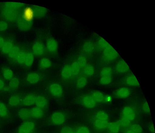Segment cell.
Returning <instances> with one entry per match:
<instances>
[{"instance_id": "obj_51", "label": "cell", "mask_w": 155, "mask_h": 133, "mask_svg": "<svg viewBox=\"0 0 155 133\" xmlns=\"http://www.w3.org/2000/svg\"><path fill=\"white\" fill-rule=\"evenodd\" d=\"M126 133H136L133 131L129 129L126 131Z\"/></svg>"}, {"instance_id": "obj_32", "label": "cell", "mask_w": 155, "mask_h": 133, "mask_svg": "<svg viewBox=\"0 0 155 133\" xmlns=\"http://www.w3.org/2000/svg\"><path fill=\"white\" fill-rule=\"evenodd\" d=\"M84 68V73L86 76H91L94 74V69L92 65H86Z\"/></svg>"}, {"instance_id": "obj_5", "label": "cell", "mask_w": 155, "mask_h": 133, "mask_svg": "<svg viewBox=\"0 0 155 133\" xmlns=\"http://www.w3.org/2000/svg\"><path fill=\"white\" fill-rule=\"evenodd\" d=\"M66 117L65 114L61 111H56L53 113L50 117L52 123L55 125H61L65 122Z\"/></svg>"}, {"instance_id": "obj_36", "label": "cell", "mask_w": 155, "mask_h": 133, "mask_svg": "<svg viewBox=\"0 0 155 133\" xmlns=\"http://www.w3.org/2000/svg\"><path fill=\"white\" fill-rule=\"evenodd\" d=\"M8 115V111L6 105L3 102L0 101V116L5 117Z\"/></svg>"}, {"instance_id": "obj_41", "label": "cell", "mask_w": 155, "mask_h": 133, "mask_svg": "<svg viewBox=\"0 0 155 133\" xmlns=\"http://www.w3.org/2000/svg\"><path fill=\"white\" fill-rule=\"evenodd\" d=\"M130 129L136 133H141L143 131V129L141 127L137 124L132 125L130 126Z\"/></svg>"}, {"instance_id": "obj_35", "label": "cell", "mask_w": 155, "mask_h": 133, "mask_svg": "<svg viewBox=\"0 0 155 133\" xmlns=\"http://www.w3.org/2000/svg\"><path fill=\"white\" fill-rule=\"evenodd\" d=\"M94 45L93 42L91 41H87L85 42L83 45V50L86 52H91L94 49Z\"/></svg>"}, {"instance_id": "obj_26", "label": "cell", "mask_w": 155, "mask_h": 133, "mask_svg": "<svg viewBox=\"0 0 155 133\" xmlns=\"http://www.w3.org/2000/svg\"><path fill=\"white\" fill-rule=\"evenodd\" d=\"M2 73L3 77L7 80H10L13 77V72L9 68L4 67L2 70Z\"/></svg>"}, {"instance_id": "obj_50", "label": "cell", "mask_w": 155, "mask_h": 133, "mask_svg": "<svg viewBox=\"0 0 155 133\" xmlns=\"http://www.w3.org/2000/svg\"><path fill=\"white\" fill-rule=\"evenodd\" d=\"M111 98L110 97L107 96L106 97L104 96V101L105 100L106 102H109Z\"/></svg>"}, {"instance_id": "obj_25", "label": "cell", "mask_w": 155, "mask_h": 133, "mask_svg": "<svg viewBox=\"0 0 155 133\" xmlns=\"http://www.w3.org/2000/svg\"><path fill=\"white\" fill-rule=\"evenodd\" d=\"M21 102V98L18 95H14L12 96L8 101L9 104L12 106H16L18 105Z\"/></svg>"}, {"instance_id": "obj_48", "label": "cell", "mask_w": 155, "mask_h": 133, "mask_svg": "<svg viewBox=\"0 0 155 133\" xmlns=\"http://www.w3.org/2000/svg\"><path fill=\"white\" fill-rule=\"evenodd\" d=\"M5 40L1 36H0V49L2 46L5 42Z\"/></svg>"}, {"instance_id": "obj_16", "label": "cell", "mask_w": 155, "mask_h": 133, "mask_svg": "<svg viewBox=\"0 0 155 133\" xmlns=\"http://www.w3.org/2000/svg\"><path fill=\"white\" fill-rule=\"evenodd\" d=\"M61 76L64 79H67L72 76L71 66L66 65L64 66L61 72Z\"/></svg>"}, {"instance_id": "obj_28", "label": "cell", "mask_w": 155, "mask_h": 133, "mask_svg": "<svg viewBox=\"0 0 155 133\" xmlns=\"http://www.w3.org/2000/svg\"><path fill=\"white\" fill-rule=\"evenodd\" d=\"M91 96L96 102H101L104 101V96L100 91L94 92Z\"/></svg>"}, {"instance_id": "obj_30", "label": "cell", "mask_w": 155, "mask_h": 133, "mask_svg": "<svg viewBox=\"0 0 155 133\" xmlns=\"http://www.w3.org/2000/svg\"><path fill=\"white\" fill-rule=\"evenodd\" d=\"M20 50L19 47L14 46L12 50L8 54L9 57L13 60H16Z\"/></svg>"}, {"instance_id": "obj_47", "label": "cell", "mask_w": 155, "mask_h": 133, "mask_svg": "<svg viewBox=\"0 0 155 133\" xmlns=\"http://www.w3.org/2000/svg\"><path fill=\"white\" fill-rule=\"evenodd\" d=\"M4 86V83L3 80L0 78V90L2 89Z\"/></svg>"}, {"instance_id": "obj_12", "label": "cell", "mask_w": 155, "mask_h": 133, "mask_svg": "<svg viewBox=\"0 0 155 133\" xmlns=\"http://www.w3.org/2000/svg\"><path fill=\"white\" fill-rule=\"evenodd\" d=\"M32 50L34 54L37 56L41 55L44 54L45 51L44 45L41 41H36L33 45Z\"/></svg>"}, {"instance_id": "obj_1", "label": "cell", "mask_w": 155, "mask_h": 133, "mask_svg": "<svg viewBox=\"0 0 155 133\" xmlns=\"http://www.w3.org/2000/svg\"><path fill=\"white\" fill-rule=\"evenodd\" d=\"M108 121L107 114L104 111H100L95 115L94 124L95 127L98 129H104L107 128Z\"/></svg>"}, {"instance_id": "obj_37", "label": "cell", "mask_w": 155, "mask_h": 133, "mask_svg": "<svg viewBox=\"0 0 155 133\" xmlns=\"http://www.w3.org/2000/svg\"><path fill=\"white\" fill-rule=\"evenodd\" d=\"M19 81L16 77H13L9 80V85L10 87L12 89H17L19 86Z\"/></svg>"}, {"instance_id": "obj_14", "label": "cell", "mask_w": 155, "mask_h": 133, "mask_svg": "<svg viewBox=\"0 0 155 133\" xmlns=\"http://www.w3.org/2000/svg\"><path fill=\"white\" fill-rule=\"evenodd\" d=\"M30 110L31 117L35 119H40L42 117L44 112L42 109L37 106L32 108Z\"/></svg>"}, {"instance_id": "obj_38", "label": "cell", "mask_w": 155, "mask_h": 133, "mask_svg": "<svg viewBox=\"0 0 155 133\" xmlns=\"http://www.w3.org/2000/svg\"><path fill=\"white\" fill-rule=\"evenodd\" d=\"M112 70L111 67H105L101 70L100 72V75L101 77L112 76Z\"/></svg>"}, {"instance_id": "obj_45", "label": "cell", "mask_w": 155, "mask_h": 133, "mask_svg": "<svg viewBox=\"0 0 155 133\" xmlns=\"http://www.w3.org/2000/svg\"><path fill=\"white\" fill-rule=\"evenodd\" d=\"M8 23L5 21L0 20V32L6 30L8 28Z\"/></svg>"}, {"instance_id": "obj_19", "label": "cell", "mask_w": 155, "mask_h": 133, "mask_svg": "<svg viewBox=\"0 0 155 133\" xmlns=\"http://www.w3.org/2000/svg\"><path fill=\"white\" fill-rule=\"evenodd\" d=\"M130 94V90L128 88L125 87H122L118 89L116 93L117 96L120 98H127Z\"/></svg>"}, {"instance_id": "obj_21", "label": "cell", "mask_w": 155, "mask_h": 133, "mask_svg": "<svg viewBox=\"0 0 155 133\" xmlns=\"http://www.w3.org/2000/svg\"><path fill=\"white\" fill-rule=\"evenodd\" d=\"M14 46L13 43L9 41H5L0 48L1 52L5 54H8Z\"/></svg>"}, {"instance_id": "obj_31", "label": "cell", "mask_w": 155, "mask_h": 133, "mask_svg": "<svg viewBox=\"0 0 155 133\" xmlns=\"http://www.w3.org/2000/svg\"><path fill=\"white\" fill-rule=\"evenodd\" d=\"M34 60L33 54L30 52L27 53L24 64L27 66H30L32 64Z\"/></svg>"}, {"instance_id": "obj_15", "label": "cell", "mask_w": 155, "mask_h": 133, "mask_svg": "<svg viewBox=\"0 0 155 133\" xmlns=\"http://www.w3.org/2000/svg\"><path fill=\"white\" fill-rule=\"evenodd\" d=\"M48 104V100L45 97L41 96H36L35 104L37 106L42 109L45 108Z\"/></svg>"}, {"instance_id": "obj_22", "label": "cell", "mask_w": 155, "mask_h": 133, "mask_svg": "<svg viewBox=\"0 0 155 133\" xmlns=\"http://www.w3.org/2000/svg\"><path fill=\"white\" fill-rule=\"evenodd\" d=\"M25 4L23 3L13 2H7L5 4V7L17 11L23 8Z\"/></svg>"}, {"instance_id": "obj_10", "label": "cell", "mask_w": 155, "mask_h": 133, "mask_svg": "<svg viewBox=\"0 0 155 133\" xmlns=\"http://www.w3.org/2000/svg\"><path fill=\"white\" fill-rule=\"evenodd\" d=\"M122 117L130 122L134 120L136 117V114L134 109L128 106L125 107L123 109Z\"/></svg>"}, {"instance_id": "obj_6", "label": "cell", "mask_w": 155, "mask_h": 133, "mask_svg": "<svg viewBox=\"0 0 155 133\" xmlns=\"http://www.w3.org/2000/svg\"><path fill=\"white\" fill-rule=\"evenodd\" d=\"M35 123L31 121H26L20 125L18 133H32L35 129Z\"/></svg>"}, {"instance_id": "obj_44", "label": "cell", "mask_w": 155, "mask_h": 133, "mask_svg": "<svg viewBox=\"0 0 155 133\" xmlns=\"http://www.w3.org/2000/svg\"><path fill=\"white\" fill-rule=\"evenodd\" d=\"M76 133H90L88 128L84 126L78 127L75 130Z\"/></svg>"}, {"instance_id": "obj_42", "label": "cell", "mask_w": 155, "mask_h": 133, "mask_svg": "<svg viewBox=\"0 0 155 133\" xmlns=\"http://www.w3.org/2000/svg\"><path fill=\"white\" fill-rule=\"evenodd\" d=\"M60 133H76L75 131L72 128L68 126H65L62 127L60 131Z\"/></svg>"}, {"instance_id": "obj_7", "label": "cell", "mask_w": 155, "mask_h": 133, "mask_svg": "<svg viewBox=\"0 0 155 133\" xmlns=\"http://www.w3.org/2000/svg\"><path fill=\"white\" fill-rule=\"evenodd\" d=\"M31 7L32 10L34 17L36 18H41L44 17L48 12V9L43 6L33 5Z\"/></svg>"}, {"instance_id": "obj_49", "label": "cell", "mask_w": 155, "mask_h": 133, "mask_svg": "<svg viewBox=\"0 0 155 133\" xmlns=\"http://www.w3.org/2000/svg\"><path fill=\"white\" fill-rule=\"evenodd\" d=\"M150 130L152 132L154 133V125H153V123L152 124L150 125Z\"/></svg>"}, {"instance_id": "obj_8", "label": "cell", "mask_w": 155, "mask_h": 133, "mask_svg": "<svg viewBox=\"0 0 155 133\" xmlns=\"http://www.w3.org/2000/svg\"><path fill=\"white\" fill-rule=\"evenodd\" d=\"M116 72L119 73H124L129 72V66L123 60L121 59L116 63L114 68Z\"/></svg>"}, {"instance_id": "obj_39", "label": "cell", "mask_w": 155, "mask_h": 133, "mask_svg": "<svg viewBox=\"0 0 155 133\" xmlns=\"http://www.w3.org/2000/svg\"><path fill=\"white\" fill-rule=\"evenodd\" d=\"M112 75L101 76L100 78V82L102 85H106L110 84L112 81Z\"/></svg>"}, {"instance_id": "obj_34", "label": "cell", "mask_w": 155, "mask_h": 133, "mask_svg": "<svg viewBox=\"0 0 155 133\" xmlns=\"http://www.w3.org/2000/svg\"><path fill=\"white\" fill-rule=\"evenodd\" d=\"M87 80L85 77L83 76L79 77L78 79L76 85L78 88L82 89L86 85Z\"/></svg>"}, {"instance_id": "obj_3", "label": "cell", "mask_w": 155, "mask_h": 133, "mask_svg": "<svg viewBox=\"0 0 155 133\" xmlns=\"http://www.w3.org/2000/svg\"><path fill=\"white\" fill-rule=\"evenodd\" d=\"M2 14L6 20L10 22L16 21L19 15L17 11L5 7L2 10Z\"/></svg>"}, {"instance_id": "obj_40", "label": "cell", "mask_w": 155, "mask_h": 133, "mask_svg": "<svg viewBox=\"0 0 155 133\" xmlns=\"http://www.w3.org/2000/svg\"><path fill=\"white\" fill-rule=\"evenodd\" d=\"M77 61L81 68H84L86 65V59L84 56H79Z\"/></svg>"}, {"instance_id": "obj_13", "label": "cell", "mask_w": 155, "mask_h": 133, "mask_svg": "<svg viewBox=\"0 0 155 133\" xmlns=\"http://www.w3.org/2000/svg\"><path fill=\"white\" fill-rule=\"evenodd\" d=\"M46 46L49 51L51 52H54L58 49V43L55 39L53 38H50L47 41Z\"/></svg>"}, {"instance_id": "obj_27", "label": "cell", "mask_w": 155, "mask_h": 133, "mask_svg": "<svg viewBox=\"0 0 155 133\" xmlns=\"http://www.w3.org/2000/svg\"><path fill=\"white\" fill-rule=\"evenodd\" d=\"M26 54L27 52L25 50H20L16 60L17 63L19 64L23 65L24 64Z\"/></svg>"}, {"instance_id": "obj_2", "label": "cell", "mask_w": 155, "mask_h": 133, "mask_svg": "<svg viewBox=\"0 0 155 133\" xmlns=\"http://www.w3.org/2000/svg\"><path fill=\"white\" fill-rule=\"evenodd\" d=\"M102 50L104 57L108 61H112L119 56L117 52L109 43Z\"/></svg>"}, {"instance_id": "obj_29", "label": "cell", "mask_w": 155, "mask_h": 133, "mask_svg": "<svg viewBox=\"0 0 155 133\" xmlns=\"http://www.w3.org/2000/svg\"><path fill=\"white\" fill-rule=\"evenodd\" d=\"M51 63L50 59L47 58H43L41 59L39 62L40 67L43 69L49 68L51 66Z\"/></svg>"}, {"instance_id": "obj_23", "label": "cell", "mask_w": 155, "mask_h": 133, "mask_svg": "<svg viewBox=\"0 0 155 133\" xmlns=\"http://www.w3.org/2000/svg\"><path fill=\"white\" fill-rule=\"evenodd\" d=\"M126 82L129 86H138L140 85L136 77L133 74L128 76L126 79Z\"/></svg>"}, {"instance_id": "obj_46", "label": "cell", "mask_w": 155, "mask_h": 133, "mask_svg": "<svg viewBox=\"0 0 155 133\" xmlns=\"http://www.w3.org/2000/svg\"><path fill=\"white\" fill-rule=\"evenodd\" d=\"M143 109L146 113L148 114L150 112V110L149 105L147 102H145L143 105Z\"/></svg>"}, {"instance_id": "obj_43", "label": "cell", "mask_w": 155, "mask_h": 133, "mask_svg": "<svg viewBox=\"0 0 155 133\" xmlns=\"http://www.w3.org/2000/svg\"><path fill=\"white\" fill-rule=\"evenodd\" d=\"M119 122L121 126L124 127H127L130 126L131 122L122 117Z\"/></svg>"}, {"instance_id": "obj_4", "label": "cell", "mask_w": 155, "mask_h": 133, "mask_svg": "<svg viewBox=\"0 0 155 133\" xmlns=\"http://www.w3.org/2000/svg\"><path fill=\"white\" fill-rule=\"evenodd\" d=\"M17 26L20 30L26 31L30 30L33 25L32 21H30L25 18L21 14H19L16 21Z\"/></svg>"}, {"instance_id": "obj_33", "label": "cell", "mask_w": 155, "mask_h": 133, "mask_svg": "<svg viewBox=\"0 0 155 133\" xmlns=\"http://www.w3.org/2000/svg\"><path fill=\"white\" fill-rule=\"evenodd\" d=\"M72 76H75L79 73L80 67L77 61L74 62L71 65Z\"/></svg>"}, {"instance_id": "obj_18", "label": "cell", "mask_w": 155, "mask_h": 133, "mask_svg": "<svg viewBox=\"0 0 155 133\" xmlns=\"http://www.w3.org/2000/svg\"><path fill=\"white\" fill-rule=\"evenodd\" d=\"M40 76L36 72H31L28 74L27 76V81L31 84H36L40 80Z\"/></svg>"}, {"instance_id": "obj_24", "label": "cell", "mask_w": 155, "mask_h": 133, "mask_svg": "<svg viewBox=\"0 0 155 133\" xmlns=\"http://www.w3.org/2000/svg\"><path fill=\"white\" fill-rule=\"evenodd\" d=\"M35 97L36 96L32 95L25 96L23 100V104L26 106H30L35 104Z\"/></svg>"}, {"instance_id": "obj_9", "label": "cell", "mask_w": 155, "mask_h": 133, "mask_svg": "<svg viewBox=\"0 0 155 133\" xmlns=\"http://www.w3.org/2000/svg\"><path fill=\"white\" fill-rule=\"evenodd\" d=\"M49 90L51 95L55 97H60L63 93L62 86L57 83L51 84L49 87Z\"/></svg>"}, {"instance_id": "obj_20", "label": "cell", "mask_w": 155, "mask_h": 133, "mask_svg": "<svg viewBox=\"0 0 155 133\" xmlns=\"http://www.w3.org/2000/svg\"><path fill=\"white\" fill-rule=\"evenodd\" d=\"M120 127L119 122H115L108 123L107 128L111 133H118L120 131Z\"/></svg>"}, {"instance_id": "obj_11", "label": "cell", "mask_w": 155, "mask_h": 133, "mask_svg": "<svg viewBox=\"0 0 155 133\" xmlns=\"http://www.w3.org/2000/svg\"><path fill=\"white\" fill-rule=\"evenodd\" d=\"M81 104L88 108H93L96 105V102L91 96H85L82 97L81 100Z\"/></svg>"}, {"instance_id": "obj_17", "label": "cell", "mask_w": 155, "mask_h": 133, "mask_svg": "<svg viewBox=\"0 0 155 133\" xmlns=\"http://www.w3.org/2000/svg\"><path fill=\"white\" fill-rule=\"evenodd\" d=\"M18 115L23 120H27L31 117L30 109L26 108L21 109L18 111Z\"/></svg>"}]
</instances>
